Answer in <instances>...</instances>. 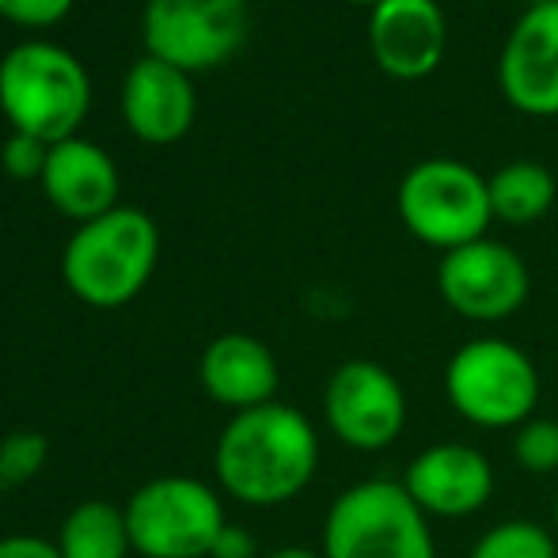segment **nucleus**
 <instances>
[{
  "mask_svg": "<svg viewBox=\"0 0 558 558\" xmlns=\"http://www.w3.org/2000/svg\"><path fill=\"white\" fill-rule=\"evenodd\" d=\"M468 558H558V539L547 524L513 517L486 529Z\"/></svg>",
  "mask_w": 558,
  "mask_h": 558,
  "instance_id": "obj_19",
  "label": "nucleus"
},
{
  "mask_svg": "<svg viewBox=\"0 0 558 558\" xmlns=\"http://www.w3.org/2000/svg\"><path fill=\"white\" fill-rule=\"evenodd\" d=\"M327 429L353 452H384L407 426V391L391 368L376 361H345L324 388Z\"/></svg>",
  "mask_w": 558,
  "mask_h": 558,
  "instance_id": "obj_9",
  "label": "nucleus"
},
{
  "mask_svg": "<svg viewBox=\"0 0 558 558\" xmlns=\"http://www.w3.org/2000/svg\"><path fill=\"white\" fill-rule=\"evenodd\" d=\"M399 483L429 521H463L490 501L494 463L475 445L441 441L422 448Z\"/></svg>",
  "mask_w": 558,
  "mask_h": 558,
  "instance_id": "obj_11",
  "label": "nucleus"
},
{
  "mask_svg": "<svg viewBox=\"0 0 558 558\" xmlns=\"http://www.w3.org/2000/svg\"><path fill=\"white\" fill-rule=\"evenodd\" d=\"M202 388L214 403L228 407L232 414L255 411V407L274 403L278 396V361L270 345L255 335H221L202 353Z\"/></svg>",
  "mask_w": 558,
  "mask_h": 558,
  "instance_id": "obj_14",
  "label": "nucleus"
},
{
  "mask_svg": "<svg viewBox=\"0 0 558 558\" xmlns=\"http://www.w3.org/2000/svg\"><path fill=\"white\" fill-rule=\"evenodd\" d=\"M50 441L35 429H20L0 441V490H15V486L31 483L43 471Z\"/></svg>",
  "mask_w": 558,
  "mask_h": 558,
  "instance_id": "obj_21",
  "label": "nucleus"
},
{
  "mask_svg": "<svg viewBox=\"0 0 558 558\" xmlns=\"http://www.w3.org/2000/svg\"><path fill=\"white\" fill-rule=\"evenodd\" d=\"M122 111L130 130L148 145H171L194 122V88L183 69L160 58H141L122 88Z\"/></svg>",
  "mask_w": 558,
  "mask_h": 558,
  "instance_id": "obj_16",
  "label": "nucleus"
},
{
  "mask_svg": "<svg viewBox=\"0 0 558 558\" xmlns=\"http://www.w3.org/2000/svg\"><path fill=\"white\" fill-rule=\"evenodd\" d=\"M73 0H0V15L20 27H50L65 20Z\"/></svg>",
  "mask_w": 558,
  "mask_h": 558,
  "instance_id": "obj_23",
  "label": "nucleus"
},
{
  "mask_svg": "<svg viewBox=\"0 0 558 558\" xmlns=\"http://www.w3.org/2000/svg\"><path fill=\"white\" fill-rule=\"evenodd\" d=\"M551 532H555V539H558V494H555V506H551Z\"/></svg>",
  "mask_w": 558,
  "mask_h": 558,
  "instance_id": "obj_27",
  "label": "nucleus"
},
{
  "mask_svg": "<svg viewBox=\"0 0 558 558\" xmlns=\"http://www.w3.org/2000/svg\"><path fill=\"white\" fill-rule=\"evenodd\" d=\"M350 4H365V8H376L380 0H350Z\"/></svg>",
  "mask_w": 558,
  "mask_h": 558,
  "instance_id": "obj_29",
  "label": "nucleus"
},
{
  "mask_svg": "<svg viewBox=\"0 0 558 558\" xmlns=\"http://www.w3.org/2000/svg\"><path fill=\"white\" fill-rule=\"evenodd\" d=\"M0 558H61L58 544L43 536H4L0 539Z\"/></svg>",
  "mask_w": 558,
  "mask_h": 558,
  "instance_id": "obj_25",
  "label": "nucleus"
},
{
  "mask_svg": "<svg viewBox=\"0 0 558 558\" xmlns=\"http://www.w3.org/2000/svg\"><path fill=\"white\" fill-rule=\"evenodd\" d=\"M376 65L396 81H422L445 58V12L437 0H380L368 20Z\"/></svg>",
  "mask_w": 558,
  "mask_h": 558,
  "instance_id": "obj_13",
  "label": "nucleus"
},
{
  "mask_svg": "<svg viewBox=\"0 0 558 558\" xmlns=\"http://www.w3.org/2000/svg\"><path fill=\"white\" fill-rule=\"evenodd\" d=\"M160 255V232L141 209H111L81 225L69 240L61 274L73 296L92 308H122L148 286Z\"/></svg>",
  "mask_w": 558,
  "mask_h": 558,
  "instance_id": "obj_2",
  "label": "nucleus"
},
{
  "mask_svg": "<svg viewBox=\"0 0 558 558\" xmlns=\"http://www.w3.org/2000/svg\"><path fill=\"white\" fill-rule=\"evenodd\" d=\"M399 217L414 240L448 255L486 235L494 221L490 191L468 163L422 160L399 183Z\"/></svg>",
  "mask_w": 558,
  "mask_h": 558,
  "instance_id": "obj_7",
  "label": "nucleus"
},
{
  "mask_svg": "<svg viewBox=\"0 0 558 558\" xmlns=\"http://www.w3.org/2000/svg\"><path fill=\"white\" fill-rule=\"evenodd\" d=\"M498 84L524 114H558V0L524 8L498 61Z\"/></svg>",
  "mask_w": 558,
  "mask_h": 558,
  "instance_id": "obj_12",
  "label": "nucleus"
},
{
  "mask_svg": "<svg viewBox=\"0 0 558 558\" xmlns=\"http://www.w3.org/2000/svg\"><path fill=\"white\" fill-rule=\"evenodd\" d=\"M38 183L61 214L81 225L118 209V168L111 156L92 141L69 137L50 145V160H46Z\"/></svg>",
  "mask_w": 558,
  "mask_h": 558,
  "instance_id": "obj_15",
  "label": "nucleus"
},
{
  "mask_svg": "<svg viewBox=\"0 0 558 558\" xmlns=\"http://www.w3.org/2000/svg\"><path fill=\"white\" fill-rule=\"evenodd\" d=\"M316 468L319 434L296 407L266 403L240 411L217 437V483L243 506L270 509L301 498Z\"/></svg>",
  "mask_w": 558,
  "mask_h": 558,
  "instance_id": "obj_1",
  "label": "nucleus"
},
{
  "mask_svg": "<svg viewBox=\"0 0 558 558\" xmlns=\"http://www.w3.org/2000/svg\"><path fill=\"white\" fill-rule=\"evenodd\" d=\"M92 104L84 65L53 43H23L0 61V107L15 133L58 145L76 137Z\"/></svg>",
  "mask_w": 558,
  "mask_h": 558,
  "instance_id": "obj_3",
  "label": "nucleus"
},
{
  "mask_svg": "<svg viewBox=\"0 0 558 558\" xmlns=\"http://www.w3.org/2000/svg\"><path fill=\"white\" fill-rule=\"evenodd\" d=\"M46 160H50V145L31 133H12L4 141V171L12 179H43Z\"/></svg>",
  "mask_w": 558,
  "mask_h": 558,
  "instance_id": "obj_22",
  "label": "nucleus"
},
{
  "mask_svg": "<svg viewBox=\"0 0 558 558\" xmlns=\"http://www.w3.org/2000/svg\"><path fill=\"white\" fill-rule=\"evenodd\" d=\"M524 8H544V4H555V0H521Z\"/></svg>",
  "mask_w": 558,
  "mask_h": 558,
  "instance_id": "obj_28",
  "label": "nucleus"
},
{
  "mask_svg": "<svg viewBox=\"0 0 558 558\" xmlns=\"http://www.w3.org/2000/svg\"><path fill=\"white\" fill-rule=\"evenodd\" d=\"M61 558H125L133 551L125 509L111 501H81L58 536Z\"/></svg>",
  "mask_w": 558,
  "mask_h": 558,
  "instance_id": "obj_17",
  "label": "nucleus"
},
{
  "mask_svg": "<svg viewBox=\"0 0 558 558\" xmlns=\"http://www.w3.org/2000/svg\"><path fill=\"white\" fill-rule=\"evenodd\" d=\"M445 399L478 429H517L536 418V361L506 338H471L448 357Z\"/></svg>",
  "mask_w": 558,
  "mask_h": 558,
  "instance_id": "obj_5",
  "label": "nucleus"
},
{
  "mask_svg": "<svg viewBox=\"0 0 558 558\" xmlns=\"http://www.w3.org/2000/svg\"><path fill=\"white\" fill-rule=\"evenodd\" d=\"M266 558H324V551H312V547H278Z\"/></svg>",
  "mask_w": 558,
  "mask_h": 558,
  "instance_id": "obj_26",
  "label": "nucleus"
},
{
  "mask_svg": "<svg viewBox=\"0 0 558 558\" xmlns=\"http://www.w3.org/2000/svg\"><path fill=\"white\" fill-rule=\"evenodd\" d=\"M247 27V0H148L145 8L148 58L183 73L225 65L243 46Z\"/></svg>",
  "mask_w": 558,
  "mask_h": 558,
  "instance_id": "obj_8",
  "label": "nucleus"
},
{
  "mask_svg": "<svg viewBox=\"0 0 558 558\" xmlns=\"http://www.w3.org/2000/svg\"><path fill=\"white\" fill-rule=\"evenodd\" d=\"M490 209L506 225H532L555 206V175L536 160H517L486 179Z\"/></svg>",
  "mask_w": 558,
  "mask_h": 558,
  "instance_id": "obj_18",
  "label": "nucleus"
},
{
  "mask_svg": "<svg viewBox=\"0 0 558 558\" xmlns=\"http://www.w3.org/2000/svg\"><path fill=\"white\" fill-rule=\"evenodd\" d=\"M324 558H437V544L403 483L365 478L327 509Z\"/></svg>",
  "mask_w": 558,
  "mask_h": 558,
  "instance_id": "obj_4",
  "label": "nucleus"
},
{
  "mask_svg": "<svg viewBox=\"0 0 558 558\" xmlns=\"http://www.w3.org/2000/svg\"><path fill=\"white\" fill-rule=\"evenodd\" d=\"M513 460L529 475H555L558 471V418H529L513 429Z\"/></svg>",
  "mask_w": 558,
  "mask_h": 558,
  "instance_id": "obj_20",
  "label": "nucleus"
},
{
  "mask_svg": "<svg viewBox=\"0 0 558 558\" xmlns=\"http://www.w3.org/2000/svg\"><path fill=\"white\" fill-rule=\"evenodd\" d=\"M133 551L145 558H209L228 524L217 490L191 475H163L125 501Z\"/></svg>",
  "mask_w": 558,
  "mask_h": 558,
  "instance_id": "obj_6",
  "label": "nucleus"
},
{
  "mask_svg": "<svg viewBox=\"0 0 558 558\" xmlns=\"http://www.w3.org/2000/svg\"><path fill=\"white\" fill-rule=\"evenodd\" d=\"M209 558H255V536L243 524H225Z\"/></svg>",
  "mask_w": 558,
  "mask_h": 558,
  "instance_id": "obj_24",
  "label": "nucleus"
},
{
  "mask_svg": "<svg viewBox=\"0 0 558 558\" xmlns=\"http://www.w3.org/2000/svg\"><path fill=\"white\" fill-rule=\"evenodd\" d=\"M437 289L456 316L471 324H501L529 301V266L498 240H475L448 251L437 266Z\"/></svg>",
  "mask_w": 558,
  "mask_h": 558,
  "instance_id": "obj_10",
  "label": "nucleus"
}]
</instances>
